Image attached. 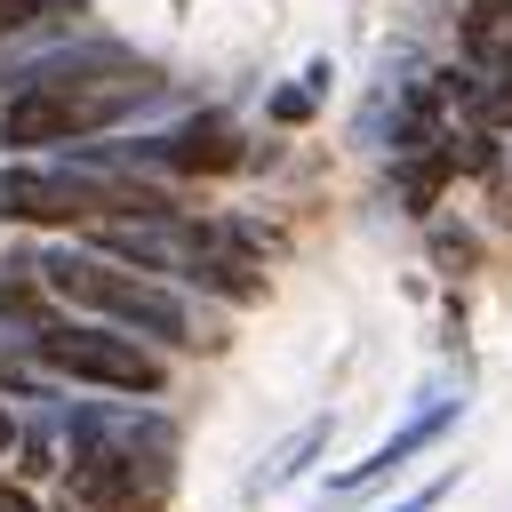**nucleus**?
<instances>
[{"instance_id": "12", "label": "nucleus", "mask_w": 512, "mask_h": 512, "mask_svg": "<svg viewBox=\"0 0 512 512\" xmlns=\"http://www.w3.org/2000/svg\"><path fill=\"white\" fill-rule=\"evenodd\" d=\"M0 512H48V504H40L32 488H16V480H8V464H0Z\"/></svg>"}, {"instance_id": "15", "label": "nucleus", "mask_w": 512, "mask_h": 512, "mask_svg": "<svg viewBox=\"0 0 512 512\" xmlns=\"http://www.w3.org/2000/svg\"><path fill=\"white\" fill-rule=\"evenodd\" d=\"M488 8H512V0H488Z\"/></svg>"}, {"instance_id": "1", "label": "nucleus", "mask_w": 512, "mask_h": 512, "mask_svg": "<svg viewBox=\"0 0 512 512\" xmlns=\"http://www.w3.org/2000/svg\"><path fill=\"white\" fill-rule=\"evenodd\" d=\"M56 432H64V472H56L64 512H168L184 432L160 400L72 392L56 408Z\"/></svg>"}, {"instance_id": "6", "label": "nucleus", "mask_w": 512, "mask_h": 512, "mask_svg": "<svg viewBox=\"0 0 512 512\" xmlns=\"http://www.w3.org/2000/svg\"><path fill=\"white\" fill-rule=\"evenodd\" d=\"M56 472H64V432H56V408H40V416H16L8 480H16V488H48Z\"/></svg>"}, {"instance_id": "4", "label": "nucleus", "mask_w": 512, "mask_h": 512, "mask_svg": "<svg viewBox=\"0 0 512 512\" xmlns=\"http://www.w3.org/2000/svg\"><path fill=\"white\" fill-rule=\"evenodd\" d=\"M464 416H472V400H464V392H432V400H416V408H408V416H400V424H392L360 464H336V472H328V496H368V488H384L392 472H408L416 456H432Z\"/></svg>"}, {"instance_id": "9", "label": "nucleus", "mask_w": 512, "mask_h": 512, "mask_svg": "<svg viewBox=\"0 0 512 512\" xmlns=\"http://www.w3.org/2000/svg\"><path fill=\"white\" fill-rule=\"evenodd\" d=\"M424 256H432L440 280H472V272H480V232L456 224V216H432V224H424Z\"/></svg>"}, {"instance_id": "3", "label": "nucleus", "mask_w": 512, "mask_h": 512, "mask_svg": "<svg viewBox=\"0 0 512 512\" xmlns=\"http://www.w3.org/2000/svg\"><path fill=\"white\" fill-rule=\"evenodd\" d=\"M24 352H32V368H40V376H56L64 392L168 400V384H176V360H168V352H152V344L120 336V328H104V320H72V312H64L56 328L24 336Z\"/></svg>"}, {"instance_id": "2", "label": "nucleus", "mask_w": 512, "mask_h": 512, "mask_svg": "<svg viewBox=\"0 0 512 512\" xmlns=\"http://www.w3.org/2000/svg\"><path fill=\"white\" fill-rule=\"evenodd\" d=\"M160 104H176V80L160 64L128 80H96V88H16L0 96V160H64L96 136L144 128V112Z\"/></svg>"}, {"instance_id": "5", "label": "nucleus", "mask_w": 512, "mask_h": 512, "mask_svg": "<svg viewBox=\"0 0 512 512\" xmlns=\"http://www.w3.org/2000/svg\"><path fill=\"white\" fill-rule=\"evenodd\" d=\"M456 176H448V152L432 144V152H400V160H384V192L400 200V216H416V224H432L440 216V192H448Z\"/></svg>"}, {"instance_id": "10", "label": "nucleus", "mask_w": 512, "mask_h": 512, "mask_svg": "<svg viewBox=\"0 0 512 512\" xmlns=\"http://www.w3.org/2000/svg\"><path fill=\"white\" fill-rule=\"evenodd\" d=\"M264 120H272L280 136H288V128H312V120H320V96H312L304 80H272V88H264Z\"/></svg>"}, {"instance_id": "11", "label": "nucleus", "mask_w": 512, "mask_h": 512, "mask_svg": "<svg viewBox=\"0 0 512 512\" xmlns=\"http://www.w3.org/2000/svg\"><path fill=\"white\" fill-rule=\"evenodd\" d=\"M456 480H464V472H456V464H448V472H432V480H424V488H408V496H400V504H384V512H440V504H448V496H456Z\"/></svg>"}, {"instance_id": "14", "label": "nucleus", "mask_w": 512, "mask_h": 512, "mask_svg": "<svg viewBox=\"0 0 512 512\" xmlns=\"http://www.w3.org/2000/svg\"><path fill=\"white\" fill-rule=\"evenodd\" d=\"M168 8H192V0H168Z\"/></svg>"}, {"instance_id": "13", "label": "nucleus", "mask_w": 512, "mask_h": 512, "mask_svg": "<svg viewBox=\"0 0 512 512\" xmlns=\"http://www.w3.org/2000/svg\"><path fill=\"white\" fill-rule=\"evenodd\" d=\"M304 88L328 104V88H336V64H328V56H312V64H304Z\"/></svg>"}, {"instance_id": "7", "label": "nucleus", "mask_w": 512, "mask_h": 512, "mask_svg": "<svg viewBox=\"0 0 512 512\" xmlns=\"http://www.w3.org/2000/svg\"><path fill=\"white\" fill-rule=\"evenodd\" d=\"M328 440H336V416H304V424H296V432L272 448V464H264L248 488H256V496H264V488H296V480L320 464V448H328Z\"/></svg>"}, {"instance_id": "8", "label": "nucleus", "mask_w": 512, "mask_h": 512, "mask_svg": "<svg viewBox=\"0 0 512 512\" xmlns=\"http://www.w3.org/2000/svg\"><path fill=\"white\" fill-rule=\"evenodd\" d=\"M56 320H64V304H56L40 280H24V272H0V336H8V344L40 336V328H56Z\"/></svg>"}]
</instances>
